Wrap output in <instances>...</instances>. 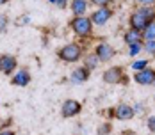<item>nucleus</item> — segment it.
<instances>
[{
	"label": "nucleus",
	"instance_id": "30",
	"mask_svg": "<svg viewBox=\"0 0 155 135\" xmlns=\"http://www.w3.org/2000/svg\"><path fill=\"white\" fill-rule=\"evenodd\" d=\"M153 84H155V82H153Z\"/></svg>",
	"mask_w": 155,
	"mask_h": 135
},
{
	"label": "nucleus",
	"instance_id": "16",
	"mask_svg": "<svg viewBox=\"0 0 155 135\" xmlns=\"http://www.w3.org/2000/svg\"><path fill=\"white\" fill-rule=\"evenodd\" d=\"M98 64H100V59L96 57V53H93V55H89V57L86 59V62H84V68H87V69L91 71V69H94Z\"/></svg>",
	"mask_w": 155,
	"mask_h": 135
},
{
	"label": "nucleus",
	"instance_id": "4",
	"mask_svg": "<svg viewBox=\"0 0 155 135\" xmlns=\"http://www.w3.org/2000/svg\"><path fill=\"white\" fill-rule=\"evenodd\" d=\"M80 110H82V105H80V101H77V100H66V101H62V107H61L62 117L78 116Z\"/></svg>",
	"mask_w": 155,
	"mask_h": 135
},
{
	"label": "nucleus",
	"instance_id": "18",
	"mask_svg": "<svg viewBox=\"0 0 155 135\" xmlns=\"http://www.w3.org/2000/svg\"><path fill=\"white\" fill-rule=\"evenodd\" d=\"M141 50H143V43H134V45H128V53H130V55H137Z\"/></svg>",
	"mask_w": 155,
	"mask_h": 135
},
{
	"label": "nucleus",
	"instance_id": "23",
	"mask_svg": "<svg viewBox=\"0 0 155 135\" xmlns=\"http://www.w3.org/2000/svg\"><path fill=\"white\" fill-rule=\"evenodd\" d=\"M110 132V124H102V126H98V133L100 135H107Z\"/></svg>",
	"mask_w": 155,
	"mask_h": 135
},
{
	"label": "nucleus",
	"instance_id": "1",
	"mask_svg": "<svg viewBox=\"0 0 155 135\" xmlns=\"http://www.w3.org/2000/svg\"><path fill=\"white\" fill-rule=\"evenodd\" d=\"M70 27L73 29V32L80 36V37H87V36H91V32H93V21H91V18H87V16H75L71 21H70Z\"/></svg>",
	"mask_w": 155,
	"mask_h": 135
},
{
	"label": "nucleus",
	"instance_id": "27",
	"mask_svg": "<svg viewBox=\"0 0 155 135\" xmlns=\"http://www.w3.org/2000/svg\"><path fill=\"white\" fill-rule=\"evenodd\" d=\"M0 135H16L13 130H5V132H0Z\"/></svg>",
	"mask_w": 155,
	"mask_h": 135
},
{
	"label": "nucleus",
	"instance_id": "2",
	"mask_svg": "<svg viewBox=\"0 0 155 135\" xmlns=\"http://www.w3.org/2000/svg\"><path fill=\"white\" fill-rule=\"evenodd\" d=\"M57 57L62 60V62H77L80 57H82V48L77 45V43H68L64 45L57 52Z\"/></svg>",
	"mask_w": 155,
	"mask_h": 135
},
{
	"label": "nucleus",
	"instance_id": "13",
	"mask_svg": "<svg viewBox=\"0 0 155 135\" xmlns=\"http://www.w3.org/2000/svg\"><path fill=\"white\" fill-rule=\"evenodd\" d=\"M87 2L89 0H71V13L75 16H84L87 11Z\"/></svg>",
	"mask_w": 155,
	"mask_h": 135
},
{
	"label": "nucleus",
	"instance_id": "6",
	"mask_svg": "<svg viewBox=\"0 0 155 135\" xmlns=\"http://www.w3.org/2000/svg\"><path fill=\"white\" fill-rule=\"evenodd\" d=\"M94 53H96V57L100 59V62H107V60H110L116 55V50L109 45V43H100V45H96Z\"/></svg>",
	"mask_w": 155,
	"mask_h": 135
},
{
	"label": "nucleus",
	"instance_id": "22",
	"mask_svg": "<svg viewBox=\"0 0 155 135\" xmlns=\"http://www.w3.org/2000/svg\"><path fill=\"white\" fill-rule=\"evenodd\" d=\"M91 4H94V5H98V7H107L110 2H114V0H89Z\"/></svg>",
	"mask_w": 155,
	"mask_h": 135
},
{
	"label": "nucleus",
	"instance_id": "7",
	"mask_svg": "<svg viewBox=\"0 0 155 135\" xmlns=\"http://www.w3.org/2000/svg\"><path fill=\"white\" fill-rule=\"evenodd\" d=\"M104 82H107V84H120V82H125L123 69H121L120 66L109 68L107 71L104 73Z\"/></svg>",
	"mask_w": 155,
	"mask_h": 135
},
{
	"label": "nucleus",
	"instance_id": "9",
	"mask_svg": "<svg viewBox=\"0 0 155 135\" xmlns=\"http://www.w3.org/2000/svg\"><path fill=\"white\" fill-rule=\"evenodd\" d=\"M110 16H112V11L109 7H100L98 11H94L91 14V21H93V25H104L110 20Z\"/></svg>",
	"mask_w": 155,
	"mask_h": 135
},
{
	"label": "nucleus",
	"instance_id": "25",
	"mask_svg": "<svg viewBox=\"0 0 155 135\" xmlns=\"http://www.w3.org/2000/svg\"><path fill=\"white\" fill-rule=\"evenodd\" d=\"M29 20H31V18H29V16H27V14H23V18H20V20H18V21H16V25H23V23H27V21H29Z\"/></svg>",
	"mask_w": 155,
	"mask_h": 135
},
{
	"label": "nucleus",
	"instance_id": "19",
	"mask_svg": "<svg viewBox=\"0 0 155 135\" xmlns=\"http://www.w3.org/2000/svg\"><path fill=\"white\" fill-rule=\"evenodd\" d=\"M7 25H9V18H7V14H0V34L5 32Z\"/></svg>",
	"mask_w": 155,
	"mask_h": 135
},
{
	"label": "nucleus",
	"instance_id": "15",
	"mask_svg": "<svg viewBox=\"0 0 155 135\" xmlns=\"http://www.w3.org/2000/svg\"><path fill=\"white\" fill-rule=\"evenodd\" d=\"M143 39L144 41H155V20L150 21L144 27V30H143Z\"/></svg>",
	"mask_w": 155,
	"mask_h": 135
},
{
	"label": "nucleus",
	"instance_id": "20",
	"mask_svg": "<svg viewBox=\"0 0 155 135\" xmlns=\"http://www.w3.org/2000/svg\"><path fill=\"white\" fill-rule=\"evenodd\" d=\"M143 48L150 53H155V41H144L143 43Z\"/></svg>",
	"mask_w": 155,
	"mask_h": 135
},
{
	"label": "nucleus",
	"instance_id": "11",
	"mask_svg": "<svg viewBox=\"0 0 155 135\" xmlns=\"http://www.w3.org/2000/svg\"><path fill=\"white\" fill-rule=\"evenodd\" d=\"M148 25V20L141 14L139 11H136L134 14L130 16V29H136V30H144V27Z\"/></svg>",
	"mask_w": 155,
	"mask_h": 135
},
{
	"label": "nucleus",
	"instance_id": "5",
	"mask_svg": "<svg viewBox=\"0 0 155 135\" xmlns=\"http://www.w3.org/2000/svg\"><path fill=\"white\" fill-rule=\"evenodd\" d=\"M110 112H112V116H114L116 119H120V121H127V119L136 117V114H134V107L127 105V103H120L116 108H112Z\"/></svg>",
	"mask_w": 155,
	"mask_h": 135
},
{
	"label": "nucleus",
	"instance_id": "17",
	"mask_svg": "<svg viewBox=\"0 0 155 135\" xmlns=\"http://www.w3.org/2000/svg\"><path fill=\"white\" fill-rule=\"evenodd\" d=\"M144 68H148V60L146 59L134 60V62H132V69H136V71H141V69H144Z\"/></svg>",
	"mask_w": 155,
	"mask_h": 135
},
{
	"label": "nucleus",
	"instance_id": "10",
	"mask_svg": "<svg viewBox=\"0 0 155 135\" xmlns=\"http://www.w3.org/2000/svg\"><path fill=\"white\" fill-rule=\"evenodd\" d=\"M29 82H31V73L25 68H21L20 71H16L15 76L11 78V84L18 85V87H25V85H29Z\"/></svg>",
	"mask_w": 155,
	"mask_h": 135
},
{
	"label": "nucleus",
	"instance_id": "14",
	"mask_svg": "<svg viewBox=\"0 0 155 135\" xmlns=\"http://www.w3.org/2000/svg\"><path fill=\"white\" fill-rule=\"evenodd\" d=\"M89 78V69L87 68H78V69H75L73 73H71V76H70V80L71 82H77V84H82V82H86Z\"/></svg>",
	"mask_w": 155,
	"mask_h": 135
},
{
	"label": "nucleus",
	"instance_id": "8",
	"mask_svg": "<svg viewBox=\"0 0 155 135\" xmlns=\"http://www.w3.org/2000/svg\"><path fill=\"white\" fill-rule=\"evenodd\" d=\"M134 80L137 84H141V85H152L155 82V69L144 68V69H141V71H137L134 75Z\"/></svg>",
	"mask_w": 155,
	"mask_h": 135
},
{
	"label": "nucleus",
	"instance_id": "3",
	"mask_svg": "<svg viewBox=\"0 0 155 135\" xmlns=\"http://www.w3.org/2000/svg\"><path fill=\"white\" fill-rule=\"evenodd\" d=\"M16 68H18V60H16L15 55H9V53L0 55V73H4V75H13Z\"/></svg>",
	"mask_w": 155,
	"mask_h": 135
},
{
	"label": "nucleus",
	"instance_id": "24",
	"mask_svg": "<svg viewBox=\"0 0 155 135\" xmlns=\"http://www.w3.org/2000/svg\"><path fill=\"white\" fill-rule=\"evenodd\" d=\"M148 130L155 133V116H152V117L148 119Z\"/></svg>",
	"mask_w": 155,
	"mask_h": 135
},
{
	"label": "nucleus",
	"instance_id": "12",
	"mask_svg": "<svg viewBox=\"0 0 155 135\" xmlns=\"http://www.w3.org/2000/svg\"><path fill=\"white\" fill-rule=\"evenodd\" d=\"M125 43L127 45H134V43H143V32L136 29H130L125 32Z\"/></svg>",
	"mask_w": 155,
	"mask_h": 135
},
{
	"label": "nucleus",
	"instance_id": "26",
	"mask_svg": "<svg viewBox=\"0 0 155 135\" xmlns=\"http://www.w3.org/2000/svg\"><path fill=\"white\" fill-rule=\"evenodd\" d=\"M136 2H139L143 5H153L155 4V0H136Z\"/></svg>",
	"mask_w": 155,
	"mask_h": 135
},
{
	"label": "nucleus",
	"instance_id": "29",
	"mask_svg": "<svg viewBox=\"0 0 155 135\" xmlns=\"http://www.w3.org/2000/svg\"><path fill=\"white\" fill-rule=\"evenodd\" d=\"M123 135H136V133H123Z\"/></svg>",
	"mask_w": 155,
	"mask_h": 135
},
{
	"label": "nucleus",
	"instance_id": "28",
	"mask_svg": "<svg viewBox=\"0 0 155 135\" xmlns=\"http://www.w3.org/2000/svg\"><path fill=\"white\" fill-rule=\"evenodd\" d=\"M9 0H0V5H4V4H7Z\"/></svg>",
	"mask_w": 155,
	"mask_h": 135
},
{
	"label": "nucleus",
	"instance_id": "21",
	"mask_svg": "<svg viewBox=\"0 0 155 135\" xmlns=\"http://www.w3.org/2000/svg\"><path fill=\"white\" fill-rule=\"evenodd\" d=\"M48 2H50V4H54V5H57L59 9H64V7L68 5V2H70V0H48Z\"/></svg>",
	"mask_w": 155,
	"mask_h": 135
}]
</instances>
